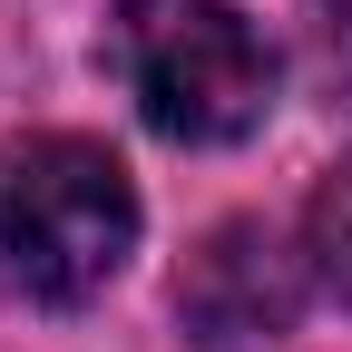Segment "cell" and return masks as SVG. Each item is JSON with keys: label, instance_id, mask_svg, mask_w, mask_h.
I'll use <instances>...</instances> for the list:
<instances>
[{"label": "cell", "instance_id": "1", "mask_svg": "<svg viewBox=\"0 0 352 352\" xmlns=\"http://www.w3.org/2000/svg\"><path fill=\"white\" fill-rule=\"evenodd\" d=\"M138 186L78 127L0 138V284L30 303H88L138 254Z\"/></svg>", "mask_w": 352, "mask_h": 352}, {"label": "cell", "instance_id": "2", "mask_svg": "<svg viewBox=\"0 0 352 352\" xmlns=\"http://www.w3.org/2000/svg\"><path fill=\"white\" fill-rule=\"evenodd\" d=\"M108 69L166 147H245L274 108V50L235 0H118Z\"/></svg>", "mask_w": 352, "mask_h": 352}, {"label": "cell", "instance_id": "3", "mask_svg": "<svg viewBox=\"0 0 352 352\" xmlns=\"http://www.w3.org/2000/svg\"><path fill=\"white\" fill-rule=\"evenodd\" d=\"M303 294H314V254L284 245L264 215H226L176 274V314L206 352H264L294 333Z\"/></svg>", "mask_w": 352, "mask_h": 352}, {"label": "cell", "instance_id": "4", "mask_svg": "<svg viewBox=\"0 0 352 352\" xmlns=\"http://www.w3.org/2000/svg\"><path fill=\"white\" fill-rule=\"evenodd\" d=\"M303 254H314V284L333 303H352V157L323 166L314 206H303Z\"/></svg>", "mask_w": 352, "mask_h": 352}, {"label": "cell", "instance_id": "5", "mask_svg": "<svg viewBox=\"0 0 352 352\" xmlns=\"http://www.w3.org/2000/svg\"><path fill=\"white\" fill-rule=\"evenodd\" d=\"M323 39H333V69L352 88V0H323Z\"/></svg>", "mask_w": 352, "mask_h": 352}]
</instances>
